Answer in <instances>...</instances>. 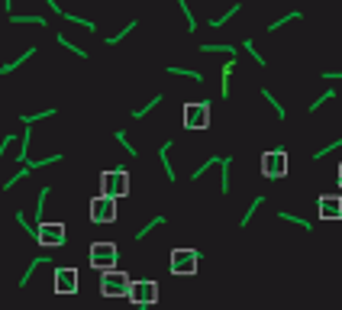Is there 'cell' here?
Instances as JSON below:
<instances>
[{"instance_id": "6da1fadb", "label": "cell", "mask_w": 342, "mask_h": 310, "mask_svg": "<svg viewBox=\"0 0 342 310\" xmlns=\"http://www.w3.org/2000/svg\"><path fill=\"white\" fill-rule=\"evenodd\" d=\"M133 191V178H129L126 168H107L100 171V194H110V197H129Z\"/></svg>"}, {"instance_id": "7a4b0ae2", "label": "cell", "mask_w": 342, "mask_h": 310, "mask_svg": "<svg viewBox=\"0 0 342 310\" xmlns=\"http://www.w3.org/2000/svg\"><path fill=\"white\" fill-rule=\"evenodd\" d=\"M287 168H291V162H287V149L284 146H275V149H265V152H261V175H265L268 181H281L287 175Z\"/></svg>"}, {"instance_id": "3957f363", "label": "cell", "mask_w": 342, "mask_h": 310, "mask_svg": "<svg viewBox=\"0 0 342 310\" xmlns=\"http://www.w3.org/2000/svg\"><path fill=\"white\" fill-rule=\"evenodd\" d=\"M126 291H129V274L123 271V268H103L100 271V294L103 297H126Z\"/></svg>"}, {"instance_id": "277c9868", "label": "cell", "mask_w": 342, "mask_h": 310, "mask_svg": "<svg viewBox=\"0 0 342 310\" xmlns=\"http://www.w3.org/2000/svg\"><path fill=\"white\" fill-rule=\"evenodd\" d=\"M126 300H129V304H139V307L155 304V300H159V281H155V278H139V281L129 278Z\"/></svg>"}, {"instance_id": "5b68a950", "label": "cell", "mask_w": 342, "mask_h": 310, "mask_svg": "<svg viewBox=\"0 0 342 310\" xmlns=\"http://www.w3.org/2000/svg\"><path fill=\"white\" fill-rule=\"evenodd\" d=\"M36 239L39 246H46V249H58V246H65L68 239V226L58 223V220H52V223H46V220H39L36 223Z\"/></svg>"}, {"instance_id": "8992f818", "label": "cell", "mask_w": 342, "mask_h": 310, "mask_svg": "<svg viewBox=\"0 0 342 310\" xmlns=\"http://www.w3.org/2000/svg\"><path fill=\"white\" fill-rule=\"evenodd\" d=\"M120 259V249L117 243H91V249H87V265H91L94 271H103V268H113Z\"/></svg>"}, {"instance_id": "52a82bcc", "label": "cell", "mask_w": 342, "mask_h": 310, "mask_svg": "<svg viewBox=\"0 0 342 310\" xmlns=\"http://www.w3.org/2000/svg\"><path fill=\"white\" fill-rule=\"evenodd\" d=\"M87 217H91V223H113V220L120 217L117 197H110V194H97V197H91Z\"/></svg>"}, {"instance_id": "ba28073f", "label": "cell", "mask_w": 342, "mask_h": 310, "mask_svg": "<svg viewBox=\"0 0 342 310\" xmlns=\"http://www.w3.org/2000/svg\"><path fill=\"white\" fill-rule=\"evenodd\" d=\"M197 265H200V252L197 249H191V246L171 249V262H168L171 274H197Z\"/></svg>"}, {"instance_id": "9c48e42d", "label": "cell", "mask_w": 342, "mask_h": 310, "mask_svg": "<svg viewBox=\"0 0 342 310\" xmlns=\"http://www.w3.org/2000/svg\"><path fill=\"white\" fill-rule=\"evenodd\" d=\"M184 129H207L210 126V100H187L181 113Z\"/></svg>"}, {"instance_id": "30bf717a", "label": "cell", "mask_w": 342, "mask_h": 310, "mask_svg": "<svg viewBox=\"0 0 342 310\" xmlns=\"http://www.w3.org/2000/svg\"><path fill=\"white\" fill-rule=\"evenodd\" d=\"M52 288H55V294H78L81 291V274H78L74 265H58L55 274H52Z\"/></svg>"}, {"instance_id": "8fae6325", "label": "cell", "mask_w": 342, "mask_h": 310, "mask_svg": "<svg viewBox=\"0 0 342 310\" xmlns=\"http://www.w3.org/2000/svg\"><path fill=\"white\" fill-rule=\"evenodd\" d=\"M317 217L339 223V220H342V197H339V194H320V197H317Z\"/></svg>"}, {"instance_id": "7c38bea8", "label": "cell", "mask_w": 342, "mask_h": 310, "mask_svg": "<svg viewBox=\"0 0 342 310\" xmlns=\"http://www.w3.org/2000/svg\"><path fill=\"white\" fill-rule=\"evenodd\" d=\"M7 20L13 26H49V20L39 13H7Z\"/></svg>"}, {"instance_id": "4fadbf2b", "label": "cell", "mask_w": 342, "mask_h": 310, "mask_svg": "<svg viewBox=\"0 0 342 310\" xmlns=\"http://www.w3.org/2000/svg\"><path fill=\"white\" fill-rule=\"evenodd\" d=\"M171 139H165V143L159 146V162H162V168H165V178L168 181H178V175H174V168H171Z\"/></svg>"}, {"instance_id": "5bb4252c", "label": "cell", "mask_w": 342, "mask_h": 310, "mask_svg": "<svg viewBox=\"0 0 342 310\" xmlns=\"http://www.w3.org/2000/svg\"><path fill=\"white\" fill-rule=\"evenodd\" d=\"M36 52H39L36 46H29V49H26V52H20V55H16L13 61H4V65H0V75H13V72H16V68H20V65H23V61H29L32 55H36Z\"/></svg>"}, {"instance_id": "9a60e30c", "label": "cell", "mask_w": 342, "mask_h": 310, "mask_svg": "<svg viewBox=\"0 0 342 310\" xmlns=\"http://www.w3.org/2000/svg\"><path fill=\"white\" fill-rule=\"evenodd\" d=\"M49 259H42V255H39V259H29V265H26V271L20 274V281H16V288H26V285H29V281H32V274H36V268H39V265H46Z\"/></svg>"}, {"instance_id": "2e32d148", "label": "cell", "mask_w": 342, "mask_h": 310, "mask_svg": "<svg viewBox=\"0 0 342 310\" xmlns=\"http://www.w3.org/2000/svg\"><path fill=\"white\" fill-rule=\"evenodd\" d=\"M239 10H242V4H233V7H230V10H226L223 16H213V20H210L207 26H210V29H223V26H226V23H230V20H233V16H236V13H239Z\"/></svg>"}, {"instance_id": "e0dca14e", "label": "cell", "mask_w": 342, "mask_h": 310, "mask_svg": "<svg viewBox=\"0 0 342 310\" xmlns=\"http://www.w3.org/2000/svg\"><path fill=\"white\" fill-rule=\"evenodd\" d=\"M165 223H168V217H165V214H155V217H152V220H148V223H145V226L136 233V243H142V239H145L148 233H152L155 226H165Z\"/></svg>"}, {"instance_id": "ac0fdd59", "label": "cell", "mask_w": 342, "mask_h": 310, "mask_svg": "<svg viewBox=\"0 0 342 310\" xmlns=\"http://www.w3.org/2000/svg\"><path fill=\"white\" fill-rule=\"evenodd\" d=\"M278 220H287V223H297L303 229V233H313V220H307V217H297V214H287V210H281L278 214Z\"/></svg>"}, {"instance_id": "d6986e66", "label": "cell", "mask_w": 342, "mask_h": 310, "mask_svg": "<svg viewBox=\"0 0 342 310\" xmlns=\"http://www.w3.org/2000/svg\"><path fill=\"white\" fill-rule=\"evenodd\" d=\"M61 20H68V23H74V26H84V29L87 32H97V23H94V20H87V16H78V13H61Z\"/></svg>"}, {"instance_id": "ffe728a7", "label": "cell", "mask_w": 342, "mask_h": 310, "mask_svg": "<svg viewBox=\"0 0 342 310\" xmlns=\"http://www.w3.org/2000/svg\"><path fill=\"white\" fill-rule=\"evenodd\" d=\"M49 194H52V184H42V191L36 194V223L46 217V200H49Z\"/></svg>"}, {"instance_id": "44dd1931", "label": "cell", "mask_w": 342, "mask_h": 310, "mask_svg": "<svg viewBox=\"0 0 342 310\" xmlns=\"http://www.w3.org/2000/svg\"><path fill=\"white\" fill-rule=\"evenodd\" d=\"M242 49L249 52L252 58H255V65H258V68H268V61H265V55H261V52H255V39H252V36H245V39H242Z\"/></svg>"}, {"instance_id": "7402d4cb", "label": "cell", "mask_w": 342, "mask_h": 310, "mask_svg": "<svg viewBox=\"0 0 342 310\" xmlns=\"http://www.w3.org/2000/svg\"><path fill=\"white\" fill-rule=\"evenodd\" d=\"M220 168H223V175H220V191L230 194V168H233V155H223Z\"/></svg>"}, {"instance_id": "603a6c76", "label": "cell", "mask_w": 342, "mask_h": 310, "mask_svg": "<svg viewBox=\"0 0 342 310\" xmlns=\"http://www.w3.org/2000/svg\"><path fill=\"white\" fill-rule=\"evenodd\" d=\"M168 75H181V78H191V81H204V75L194 72V68H181V65H168L165 68Z\"/></svg>"}, {"instance_id": "cb8c5ba5", "label": "cell", "mask_w": 342, "mask_h": 310, "mask_svg": "<svg viewBox=\"0 0 342 310\" xmlns=\"http://www.w3.org/2000/svg\"><path fill=\"white\" fill-rule=\"evenodd\" d=\"M162 100H165V94H155V97H152V100H148V104H145V107H139V110H133V113H129V117H133V120H142V117H145V113H152V110H155V107H159V104H162Z\"/></svg>"}, {"instance_id": "d4e9b609", "label": "cell", "mask_w": 342, "mask_h": 310, "mask_svg": "<svg viewBox=\"0 0 342 310\" xmlns=\"http://www.w3.org/2000/svg\"><path fill=\"white\" fill-rule=\"evenodd\" d=\"M236 72V58L230 55V61H226V65H223V87H220V94H223V100H226V97H230V75Z\"/></svg>"}, {"instance_id": "484cf974", "label": "cell", "mask_w": 342, "mask_h": 310, "mask_svg": "<svg viewBox=\"0 0 342 310\" xmlns=\"http://www.w3.org/2000/svg\"><path fill=\"white\" fill-rule=\"evenodd\" d=\"M55 107H46V110H39V113H20V123H39V120H46V117H55Z\"/></svg>"}, {"instance_id": "4316f807", "label": "cell", "mask_w": 342, "mask_h": 310, "mask_svg": "<svg viewBox=\"0 0 342 310\" xmlns=\"http://www.w3.org/2000/svg\"><path fill=\"white\" fill-rule=\"evenodd\" d=\"M220 162H223V155H210V158H207V162H204V165H197V168H194V171H191V181H197V178H204V171H207V168H213V165H220Z\"/></svg>"}, {"instance_id": "83f0119b", "label": "cell", "mask_w": 342, "mask_h": 310, "mask_svg": "<svg viewBox=\"0 0 342 310\" xmlns=\"http://www.w3.org/2000/svg\"><path fill=\"white\" fill-rule=\"evenodd\" d=\"M178 7H181L184 20H187V32H197V16H194V10H191V4L187 0H178Z\"/></svg>"}, {"instance_id": "f1b7e54d", "label": "cell", "mask_w": 342, "mask_h": 310, "mask_svg": "<svg viewBox=\"0 0 342 310\" xmlns=\"http://www.w3.org/2000/svg\"><path fill=\"white\" fill-rule=\"evenodd\" d=\"M300 16H303L300 10H291V13H284V16H278V20H275V23H271V26H268V32H275V29H281V26H287V23H294V20H300Z\"/></svg>"}, {"instance_id": "f546056e", "label": "cell", "mask_w": 342, "mask_h": 310, "mask_svg": "<svg viewBox=\"0 0 342 310\" xmlns=\"http://www.w3.org/2000/svg\"><path fill=\"white\" fill-rule=\"evenodd\" d=\"M136 26H139V20H129V23H126V26H123V29L117 32V36H107V46H117V42H123V39L129 36V32L136 29Z\"/></svg>"}, {"instance_id": "4dcf8cb0", "label": "cell", "mask_w": 342, "mask_h": 310, "mask_svg": "<svg viewBox=\"0 0 342 310\" xmlns=\"http://www.w3.org/2000/svg\"><path fill=\"white\" fill-rule=\"evenodd\" d=\"M200 52H230V55L236 58V46H230V42H204Z\"/></svg>"}, {"instance_id": "1f68e13d", "label": "cell", "mask_w": 342, "mask_h": 310, "mask_svg": "<svg viewBox=\"0 0 342 310\" xmlns=\"http://www.w3.org/2000/svg\"><path fill=\"white\" fill-rule=\"evenodd\" d=\"M261 97H265V100L271 104V107H275V113H278V120H287V110H284V104H278V100H275V94H271L268 87H261Z\"/></svg>"}, {"instance_id": "d6a6232c", "label": "cell", "mask_w": 342, "mask_h": 310, "mask_svg": "<svg viewBox=\"0 0 342 310\" xmlns=\"http://www.w3.org/2000/svg\"><path fill=\"white\" fill-rule=\"evenodd\" d=\"M261 203H265V194H258V197H255V200H252V207H249V210H245V214H242V220H239V226H242V229H245V226H249V220H252V217H255V210L261 207Z\"/></svg>"}, {"instance_id": "836d02e7", "label": "cell", "mask_w": 342, "mask_h": 310, "mask_svg": "<svg viewBox=\"0 0 342 310\" xmlns=\"http://www.w3.org/2000/svg\"><path fill=\"white\" fill-rule=\"evenodd\" d=\"M113 139H117V143H120L123 149H126V155H133V158H139V149H136L133 143H129V139H126V132H123V129H117V132H113Z\"/></svg>"}, {"instance_id": "e575fe53", "label": "cell", "mask_w": 342, "mask_h": 310, "mask_svg": "<svg viewBox=\"0 0 342 310\" xmlns=\"http://www.w3.org/2000/svg\"><path fill=\"white\" fill-rule=\"evenodd\" d=\"M29 175H32V171H29V168H26V165H20V171H13V175H10V178H7V181H4V191H10V188H13V184H16V181H26V178H29Z\"/></svg>"}, {"instance_id": "d590c367", "label": "cell", "mask_w": 342, "mask_h": 310, "mask_svg": "<svg viewBox=\"0 0 342 310\" xmlns=\"http://www.w3.org/2000/svg\"><path fill=\"white\" fill-rule=\"evenodd\" d=\"M55 42H58V46H61V49H68V52H74V55H78V58H87V52H84L81 46H74V42H68V36H61V32H58V36H55Z\"/></svg>"}, {"instance_id": "8d00e7d4", "label": "cell", "mask_w": 342, "mask_h": 310, "mask_svg": "<svg viewBox=\"0 0 342 310\" xmlns=\"http://www.w3.org/2000/svg\"><path fill=\"white\" fill-rule=\"evenodd\" d=\"M332 97H336V91H332V87H326V91H323L320 97H317V100H313V104H307V110H310V113H317L320 107H323V104H326V100H332Z\"/></svg>"}, {"instance_id": "74e56055", "label": "cell", "mask_w": 342, "mask_h": 310, "mask_svg": "<svg viewBox=\"0 0 342 310\" xmlns=\"http://www.w3.org/2000/svg\"><path fill=\"white\" fill-rule=\"evenodd\" d=\"M336 149H342V139H332V143H326L323 149H317V152H313V158H317V162H323V158H326L329 152H336Z\"/></svg>"}, {"instance_id": "f35d334b", "label": "cell", "mask_w": 342, "mask_h": 310, "mask_svg": "<svg viewBox=\"0 0 342 310\" xmlns=\"http://www.w3.org/2000/svg\"><path fill=\"white\" fill-rule=\"evenodd\" d=\"M16 223H20V226H23V233H29V236H36V223H32V220H29V217H26V214H23V210H16Z\"/></svg>"}, {"instance_id": "ab89813d", "label": "cell", "mask_w": 342, "mask_h": 310, "mask_svg": "<svg viewBox=\"0 0 342 310\" xmlns=\"http://www.w3.org/2000/svg\"><path fill=\"white\" fill-rule=\"evenodd\" d=\"M13 139H16V132H7L4 139H0V162H4V155H7V149L13 146Z\"/></svg>"}, {"instance_id": "60d3db41", "label": "cell", "mask_w": 342, "mask_h": 310, "mask_svg": "<svg viewBox=\"0 0 342 310\" xmlns=\"http://www.w3.org/2000/svg\"><path fill=\"white\" fill-rule=\"evenodd\" d=\"M46 4H49V10H52V13H58V16L65 13V10H61V4H58V0H46Z\"/></svg>"}, {"instance_id": "b9f144b4", "label": "cell", "mask_w": 342, "mask_h": 310, "mask_svg": "<svg viewBox=\"0 0 342 310\" xmlns=\"http://www.w3.org/2000/svg\"><path fill=\"white\" fill-rule=\"evenodd\" d=\"M4 10H7V13H13V0H4Z\"/></svg>"}, {"instance_id": "7bdbcfd3", "label": "cell", "mask_w": 342, "mask_h": 310, "mask_svg": "<svg viewBox=\"0 0 342 310\" xmlns=\"http://www.w3.org/2000/svg\"><path fill=\"white\" fill-rule=\"evenodd\" d=\"M336 178H339V188H342V165L336 168Z\"/></svg>"}]
</instances>
